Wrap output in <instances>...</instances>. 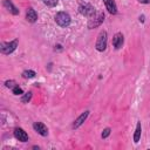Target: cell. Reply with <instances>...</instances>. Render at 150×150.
I'll use <instances>...</instances> for the list:
<instances>
[{
  "label": "cell",
  "instance_id": "30bf717a",
  "mask_svg": "<svg viewBox=\"0 0 150 150\" xmlns=\"http://www.w3.org/2000/svg\"><path fill=\"white\" fill-rule=\"evenodd\" d=\"M2 5H4V7H5L8 12H11L12 14H14V15H18V14H19V9L13 5V2H12L11 0H5Z\"/></svg>",
  "mask_w": 150,
  "mask_h": 150
},
{
  "label": "cell",
  "instance_id": "9a60e30c",
  "mask_svg": "<svg viewBox=\"0 0 150 150\" xmlns=\"http://www.w3.org/2000/svg\"><path fill=\"white\" fill-rule=\"evenodd\" d=\"M30 98H32V93L28 91V93H26V94L21 97V102H23V103H28V102L30 101Z\"/></svg>",
  "mask_w": 150,
  "mask_h": 150
},
{
  "label": "cell",
  "instance_id": "52a82bcc",
  "mask_svg": "<svg viewBox=\"0 0 150 150\" xmlns=\"http://www.w3.org/2000/svg\"><path fill=\"white\" fill-rule=\"evenodd\" d=\"M103 20H104V14H103L102 12H100L95 19H93V20L89 21V23H88V28L91 29V28H94V27H96V26H100V25L102 23Z\"/></svg>",
  "mask_w": 150,
  "mask_h": 150
},
{
  "label": "cell",
  "instance_id": "e0dca14e",
  "mask_svg": "<svg viewBox=\"0 0 150 150\" xmlns=\"http://www.w3.org/2000/svg\"><path fill=\"white\" fill-rule=\"evenodd\" d=\"M12 90H13V94H14V95H22V94H23L22 89H21L20 87H18V86H15Z\"/></svg>",
  "mask_w": 150,
  "mask_h": 150
},
{
  "label": "cell",
  "instance_id": "7a4b0ae2",
  "mask_svg": "<svg viewBox=\"0 0 150 150\" xmlns=\"http://www.w3.org/2000/svg\"><path fill=\"white\" fill-rule=\"evenodd\" d=\"M107 41H108L107 32L105 30H101L98 36H97V40H96V43H95V48L98 52H103L107 48Z\"/></svg>",
  "mask_w": 150,
  "mask_h": 150
},
{
  "label": "cell",
  "instance_id": "7c38bea8",
  "mask_svg": "<svg viewBox=\"0 0 150 150\" xmlns=\"http://www.w3.org/2000/svg\"><path fill=\"white\" fill-rule=\"evenodd\" d=\"M26 19H27V21H29V22H35V21L38 20V14H36L35 9L29 8V9L27 11V13H26Z\"/></svg>",
  "mask_w": 150,
  "mask_h": 150
},
{
  "label": "cell",
  "instance_id": "277c9868",
  "mask_svg": "<svg viewBox=\"0 0 150 150\" xmlns=\"http://www.w3.org/2000/svg\"><path fill=\"white\" fill-rule=\"evenodd\" d=\"M79 12L88 18H93L95 15V8L94 6H91L90 4H82L79 6Z\"/></svg>",
  "mask_w": 150,
  "mask_h": 150
},
{
  "label": "cell",
  "instance_id": "8992f818",
  "mask_svg": "<svg viewBox=\"0 0 150 150\" xmlns=\"http://www.w3.org/2000/svg\"><path fill=\"white\" fill-rule=\"evenodd\" d=\"M33 128H34V130H35L38 134H40L41 136H47V135H48V129H47V127H46L43 123H41V122H35V123L33 124Z\"/></svg>",
  "mask_w": 150,
  "mask_h": 150
},
{
  "label": "cell",
  "instance_id": "d6986e66",
  "mask_svg": "<svg viewBox=\"0 0 150 150\" xmlns=\"http://www.w3.org/2000/svg\"><path fill=\"white\" fill-rule=\"evenodd\" d=\"M109 135H110V128H105L102 132V138H107Z\"/></svg>",
  "mask_w": 150,
  "mask_h": 150
},
{
  "label": "cell",
  "instance_id": "ac0fdd59",
  "mask_svg": "<svg viewBox=\"0 0 150 150\" xmlns=\"http://www.w3.org/2000/svg\"><path fill=\"white\" fill-rule=\"evenodd\" d=\"M5 86H6L7 88H11V89H13V88L16 86V83H15V81L11 80V81H6V82H5Z\"/></svg>",
  "mask_w": 150,
  "mask_h": 150
},
{
  "label": "cell",
  "instance_id": "2e32d148",
  "mask_svg": "<svg viewBox=\"0 0 150 150\" xmlns=\"http://www.w3.org/2000/svg\"><path fill=\"white\" fill-rule=\"evenodd\" d=\"M42 1H43V4H45L46 6H48V7H54V6L57 5V0H42Z\"/></svg>",
  "mask_w": 150,
  "mask_h": 150
},
{
  "label": "cell",
  "instance_id": "3957f363",
  "mask_svg": "<svg viewBox=\"0 0 150 150\" xmlns=\"http://www.w3.org/2000/svg\"><path fill=\"white\" fill-rule=\"evenodd\" d=\"M18 43H19V41H18L16 39L13 40V41H9V42H2V43L0 45V50H1L2 54L8 55V54L13 53V52L16 49Z\"/></svg>",
  "mask_w": 150,
  "mask_h": 150
},
{
  "label": "cell",
  "instance_id": "4fadbf2b",
  "mask_svg": "<svg viewBox=\"0 0 150 150\" xmlns=\"http://www.w3.org/2000/svg\"><path fill=\"white\" fill-rule=\"evenodd\" d=\"M141 132H142V125H141V122H137L135 134H134V142L135 143H138V141L141 138Z\"/></svg>",
  "mask_w": 150,
  "mask_h": 150
},
{
  "label": "cell",
  "instance_id": "ba28073f",
  "mask_svg": "<svg viewBox=\"0 0 150 150\" xmlns=\"http://www.w3.org/2000/svg\"><path fill=\"white\" fill-rule=\"evenodd\" d=\"M14 136H15V138L19 139L20 142H27V141H28V135H27V132H26L23 129H21V128H16V129L14 130Z\"/></svg>",
  "mask_w": 150,
  "mask_h": 150
},
{
  "label": "cell",
  "instance_id": "5b68a950",
  "mask_svg": "<svg viewBox=\"0 0 150 150\" xmlns=\"http://www.w3.org/2000/svg\"><path fill=\"white\" fill-rule=\"evenodd\" d=\"M123 42H124V38H123V34L122 33H116L112 38V46L115 47V49H120L122 46H123Z\"/></svg>",
  "mask_w": 150,
  "mask_h": 150
},
{
  "label": "cell",
  "instance_id": "5bb4252c",
  "mask_svg": "<svg viewBox=\"0 0 150 150\" xmlns=\"http://www.w3.org/2000/svg\"><path fill=\"white\" fill-rule=\"evenodd\" d=\"M36 74H35V71L34 70H25L23 73H22V77H25V79H32V77H34Z\"/></svg>",
  "mask_w": 150,
  "mask_h": 150
},
{
  "label": "cell",
  "instance_id": "8fae6325",
  "mask_svg": "<svg viewBox=\"0 0 150 150\" xmlns=\"http://www.w3.org/2000/svg\"><path fill=\"white\" fill-rule=\"evenodd\" d=\"M104 5H105V8L108 9V12L110 14H116L117 13V7H116V4L114 0H103Z\"/></svg>",
  "mask_w": 150,
  "mask_h": 150
},
{
  "label": "cell",
  "instance_id": "9c48e42d",
  "mask_svg": "<svg viewBox=\"0 0 150 150\" xmlns=\"http://www.w3.org/2000/svg\"><path fill=\"white\" fill-rule=\"evenodd\" d=\"M88 115H89V111L88 110H86L84 112H82L75 121H74V123H73V128L74 129H76V128H79L80 125H82L83 124V122L87 120V117H88Z\"/></svg>",
  "mask_w": 150,
  "mask_h": 150
},
{
  "label": "cell",
  "instance_id": "ffe728a7",
  "mask_svg": "<svg viewBox=\"0 0 150 150\" xmlns=\"http://www.w3.org/2000/svg\"><path fill=\"white\" fill-rule=\"evenodd\" d=\"M141 4H150V0H138Z\"/></svg>",
  "mask_w": 150,
  "mask_h": 150
},
{
  "label": "cell",
  "instance_id": "6da1fadb",
  "mask_svg": "<svg viewBox=\"0 0 150 150\" xmlns=\"http://www.w3.org/2000/svg\"><path fill=\"white\" fill-rule=\"evenodd\" d=\"M70 21H71L70 15L68 13H66V12H59L55 15V22L60 27H63V28L64 27H68L70 25Z\"/></svg>",
  "mask_w": 150,
  "mask_h": 150
},
{
  "label": "cell",
  "instance_id": "44dd1931",
  "mask_svg": "<svg viewBox=\"0 0 150 150\" xmlns=\"http://www.w3.org/2000/svg\"><path fill=\"white\" fill-rule=\"evenodd\" d=\"M139 21H142V22L144 21V15H142V16H139Z\"/></svg>",
  "mask_w": 150,
  "mask_h": 150
}]
</instances>
